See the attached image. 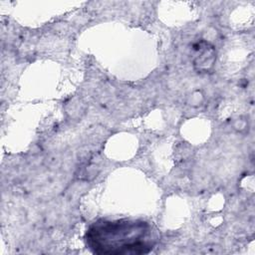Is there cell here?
I'll return each mask as SVG.
<instances>
[{
	"instance_id": "1",
	"label": "cell",
	"mask_w": 255,
	"mask_h": 255,
	"mask_svg": "<svg viewBox=\"0 0 255 255\" xmlns=\"http://www.w3.org/2000/svg\"><path fill=\"white\" fill-rule=\"evenodd\" d=\"M86 242L96 254L124 255L148 253L154 235L148 223L139 220H99L86 233Z\"/></svg>"
}]
</instances>
